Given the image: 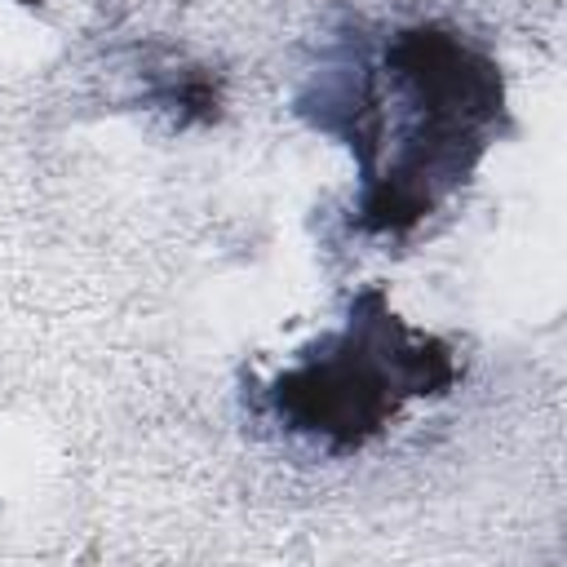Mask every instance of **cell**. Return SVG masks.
I'll list each match as a JSON object with an SVG mask.
<instances>
[{
    "label": "cell",
    "instance_id": "cell-1",
    "mask_svg": "<svg viewBox=\"0 0 567 567\" xmlns=\"http://www.w3.org/2000/svg\"><path fill=\"white\" fill-rule=\"evenodd\" d=\"M385 66L416 124L399 151L363 177L359 217L399 235L430 217L483 155L505 106L501 66L447 27H408L385 44Z\"/></svg>",
    "mask_w": 567,
    "mask_h": 567
},
{
    "label": "cell",
    "instance_id": "cell-2",
    "mask_svg": "<svg viewBox=\"0 0 567 567\" xmlns=\"http://www.w3.org/2000/svg\"><path fill=\"white\" fill-rule=\"evenodd\" d=\"M452 381V350L394 319L381 288H368L337 337L319 341L297 368L275 377L270 403L288 430L310 434L332 452H354L377 439L408 399L443 394Z\"/></svg>",
    "mask_w": 567,
    "mask_h": 567
}]
</instances>
